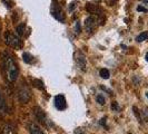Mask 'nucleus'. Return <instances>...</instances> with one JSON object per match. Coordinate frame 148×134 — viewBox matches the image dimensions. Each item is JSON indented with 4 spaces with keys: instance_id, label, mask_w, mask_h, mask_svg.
<instances>
[{
    "instance_id": "nucleus-1",
    "label": "nucleus",
    "mask_w": 148,
    "mask_h": 134,
    "mask_svg": "<svg viewBox=\"0 0 148 134\" xmlns=\"http://www.w3.org/2000/svg\"><path fill=\"white\" fill-rule=\"evenodd\" d=\"M2 64H3V69H5L7 79L11 83L16 82L19 75V67L15 59L12 58V56L8 52H5L2 54Z\"/></svg>"
},
{
    "instance_id": "nucleus-2",
    "label": "nucleus",
    "mask_w": 148,
    "mask_h": 134,
    "mask_svg": "<svg viewBox=\"0 0 148 134\" xmlns=\"http://www.w3.org/2000/svg\"><path fill=\"white\" fill-rule=\"evenodd\" d=\"M5 40H6V44L15 49H20L22 48V40L18 36H16L14 34H11L10 31H7L5 34Z\"/></svg>"
},
{
    "instance_id": "nucleus-3",
    "label": "nucleus",
    "mask_w": 148,
    "mask_h": 134,
    "mask_svg": "<svg viewBox=\"0 0 148 134\" xmlns=\"http://www.w3.org/2000/svg\"><path fill=\"white\" fill-rule=\"evenodd\" d=\"M51 15L60 22H65L66 16L64 14V10L60 7L59 2L57 0H52L51 2Z\"/></svg>"
},
{
    "instance_id": "nucleus-4",
    "label": "nucleus",
    "mask_w": 148,
    "mask_h": 134,
    "mask_svg": "<svg viewBox=\"0 0 148 134\" xmlns=\"http://www.w3.org/2000/svg\"><path fill=\"white\" fill-rule=\"evenodd\" d=\"M31 98V90H30L27 86H23L19 89L18 92V99L21 102V103H28Z\"/></svg>"
},
{
    "instance_id": "nucleus-5",
    "label": "nucleus",
    "mask_w": 148,
    "mask_h": 134,
    "mask_svg": "<svg viewBox=\"0 0 148 134\" xmlns=\"http://www.w3.org/2000/svg\"><path fill=\"white\" fill-rule=\"evenodd\" d=\"M55 106L57 110L62 111V110H66L67 108V102L66 98L64 95H57L55 97Z\"/></svg>"
},
{
    "instance_id": "nucleus-6",
    "label": "nucleus",
    "mask_w": 148,
    "mask_h": 134,
    "mask_svg": "<svg viewBox=\"0 0 148 134\" xmlns=\"http://www.w3.org/2000/svg\"><path fill=\"white\" fill-rule=\"evenodd\" d=\"M96 25H97V19L95 17L90 16L86 19L85 21V28L87 30V32H92L95 28H96Z\"/></svg>"
},
{
    "instance_id": "nucleus-7",
    "label": "nucleus",
    "mask_w": 148,
    "mask_h": 134,
    "mask_svg": "<svg viewBox=\"0 0 148 134\" xmlns=\"http://www.w3.org/2000/svg\"><path fill=\"white\" fill-rule=\"evenodd\" d=\"M76 60L78 66L82 68V70H86V56L84 55V52H76Z\"/></svg>"
},
{
    "instance_id": "nucleus-8",
    "label": "nucleus",
    "mask_w": 148,
    "mask_h": 134,
    "mask_svg": "<svg viewBox=\"0 0 148 134\" xmlns=\"http://www.w3.org/2000/svg\"><path fill=\"white\" fill-rule=\"evenodd\" d=\"M86 9H87V11L90 12V14H96V15L103 14L101 9L98 8V6H97V5H94V3H87V5H86Z\"/></svg>"
},
{
    "instance_id": "nucleus-9",
    "label": "nucleus",
    "mask_w": 148,
    "mask_h": 134,
    "mask_svg": "<svg viewBox=\"0 0 148 134\" xmlns=\"http://www.w3.org/2000/svg\"><path fill=\"white\" fill-rule=\"evenodd\" d=\"M1 134H16V128L15 126H12L11 124H5L1 127Z\"/></svg>"
},
{
    "instance_id": "nucleus-10",
    "label": "nucleus",
    "mask_w": 148,
    "mask_h": 134,
    "mask_svg": "<svg viewBox=\"0 0 148 134\" xmlns=\"http://www.w3.org/2000/svg\"><path fill=\"white\" fill-rule=\"evenodd\" d=\"M34 115L39 122H45V113L40 107H35L34 108Z\"/></svg>"
},
{
    "instance_id": "nucleus-11",
    "label": "nucleus",
    "mask_w": 148,
    "mask_h": 134,
    "mask_svg": "<svg viewBox=\"0 0 148 134\" xmlns=\"http://www.w3.org/2000/svg\"><path fill=\"white\" fill-rule=\"evenodd\" d=\"M6 112H7V104H6V101L2 96V94L0 93V113L5 114Z\"/></svg>"
},
{
    "instance_id": "nucleus-12",
    "label": "nucleus",
    "mask_w": 148,
    "mask_h": 134,
    "mask_svg": "<svg viewBox=\"0 0 148 134\" xmlns=\"http://www.w3.org/2000/svg\"><path fill=\"white\" fill-rule=\"evenodd\" d=\"M30 134H45V133L41 131V128L38 126L37 124L32 123L30 125Z\"/></svg>"
},
{
    "instance_id": "nucleus-13",
    "label": "nucleus",
    "mask_w": 148,
    "mask_h": 134,
    "mask_svg": "<svg viewBox=\"0 0 148 134\" xmlns=\"http://www.w3.org/2000/svg\"><path fill=\"white\" fill-rule=\"evenodd\" d=\"M136 40H137L138 43H143V41H145V40H148V31H144V32H141L140 35H138V36L136 37Z\"/></svg>"
},
{
    "instance_id": "nucleus-14",
    "label": "nucleus",
    "mask_w": 148,
    "mask_h": 134,
    "mask_svg": "<svg viewBox=\"0 0 148 134\" xmlns=\"http://www.w3.org/2000/svg\"><path fill=\"white\" fill-rule=\"evenodd\" d=\"M25 29H26V25H25V23H20V25H18V26H17V28H16V31H17L18 36H23V34H25Z\"/></svg>"
},
{
    "instance_id": "nucleus-15",
    "label": "nucleus",
    "mask_w": 148,
    "mask_h": 134,
    "mask_svg": "<svg viewBox=\"0 0 148 134\" xmlns=\"http://www.w3.org/2000/svg\"><path fill=\"white\" fill-rule=\"evenodd\" d=\"M22 58H23V61L27 63V64H31V63H32V59H34V57L30 55L29 52H23Z\"/></svg>"
},
{
    "instance_id": "nucleus-16",
    "label": "nucleus",
    "mask_w": 148,
    "mask_h": 134,
    "mask_svg": "<svg viewBox=\"0 0 148 134\" xmlns=\"http://www.w3.org/2000/svg\"><path fill=\"white\" fill-rule=\"evenodd\" d=\"M99 75H100L103 78H105V79H108V78H109V76H110V74H109V70H108V69H106V68L100 69Z\"/></svg>"
},
{
    "instance_id": "nucleus-17",
    "label": "nucleus",
    "mask_w": 148,
    "mask_h": 134,
    "mask_svg": "<svg viewBox=\"0 0 148 134\" xmlns=\"http://www.w3.org/2000/svg\"><path fill=\"white\" fill-rule=\"evenodd\" d=\"M34 85L37 87V88L39 89H44V84H42V82L41 81H39V79H34Z\"/></svg>"
},
{
    "instance_id": "nucleus-18",
    "label": "nucleus",
    "mask_w": 148,
    "mask_h": 134,
    "mask_svg": "<svg viewBox=\"0 0 148 134\" xmlns=\"http://www.w3.org/2000/svg\"><path fill=\"white\" fill-rule=\"evenodd\" d=\"M96 101H97V103H99L100 105L105 104V98L103 95H98V96L96 97Z\"/></svg>"
},
{
    "instance_id": "nucleus-19",
    "label": "nucleus",
    "mask_w": 148,
    "mask_h": 134,
    "mask_svg": "<svg viewBox=\"0 0 148 134\" xmlns=\"http://www.w3.org/2000/svg\"><path fill=\"white\" fill-rule=\"evenodd\" d=\"M3 3H5L8 8H11L14 6V0H3Z\"/></svg>"
},
{
    "instance_id": "nucleus-20",
    "label": "nucleus",
    "mask_w": 148,
    "mask_h": 134,
    "mask_svg": "<svg viewBox=\"0 0 148 134\" xmlns=\"http://www.w3.org/2000/svg\"><path fill=\"white\" fill-rule=\"evenodd\" d=\"M76 32H77V34L80 32V23H79V21L76 22Z\"/></svg>"
},
{
    "instance_id": "nucleus-21",
    "label": "nucleus",
    "mask_w": 148,
    "mask_h": 134,
    "mask_svg": "<svg viewBox=\"0 0 148 134\" xmlns=\"http://www.w3.org/2000/svg\"><path fill=\"white\" fill-rule=\"evenodd\" d=\"M75 134H86V133L82 131V128H77V130H76V132H75Z\"/></svg>"
},
{
    "instance_id": "nucleus-22",
    "label": "nucleus",
    "mask_w": 148,
    "mask_h": 134,
    "mask_svg": "<svg viewBox=\"0 0 148 134\" xmlns=\"http://www.w3.org/2000/svg\"><path fill=\"white\" fill-rule=\"evenodd\" d=\"M137 10H138V11H145V12H147V9L144 7H140V6L137 8Z\"/></svg>"
},
{
    "instance_id": "nucleus-23",
    "label": "nucleus",
    "mask_w": 148,
    "mask_h": 134,
    "mask_svg": "<svg viewBox=\"0 0 148 134\" xmlns=\"http://www.w3.org/2000/svg\"><path fill=\"white\" fill-rule=\"evenodd\" d=\"M111 108H112V110H115V108H118V105H117V103H116V102H112Z\"/></svg>"
},
{
    "instance_id": "nucleus-24",
    "label": "nucleus",
    "mask_w": 148,
    "mask_h": 134,
    "mask_svg": "<svg viewBox=\"0 0 148 134\" xmlns=\"http://www.w3.org/2000/svg\"><path fill=\"white\" fill-rule=\"evenodd\" d=\"M76 3H77V2H76V1H74V2L71 3V6L69 7V10H74V8L76 7Z\"/></svg>"
},
{
    "instance_id": "nucleus-25",
    "label": "nucleus",
    "mask_w": 148,
    "mask_h": 134,
    "mask_svg": "<svg viewBox=\"0 0 148 134\" xmlns=\"http://www.w3.org/2000/svg\"><path fill=\"white\" fill-rule=\"evenodd\" d=\"M145 58H146V60H147V61H148V52H147V54H146V56H145Z\"/></svg>"
},
{
    "instance_id": "nucleus-26",
    "label": "nucleus",
    "mask_w": 148,
    "mask_h": 134,
    "mask_svg": "<svg viewBox=\"0 0 148 134\" xmlns=\"http://www.w3.org/2000/svg\"><path fill=\"white\" fill-rule=\"evenodd\" d=\"M146 96H147V98H148V93H146Z\"/></svg>"
},
{
    "instance_id": "nucleus-27",
    "label": "nucleus",
    "mask_w": 148,
    "mask_h": 134,
    "mask_svg": "<svg viewBox=\"0 0 148 134\" xmlns=\"http://www.w3.org/2000/svg\"><path fill=\"white\" fill-rule=\"evenodd\" d=\"M0 30H1V26H0Z\"/></svg>"
},
{
    "instance_id": "nucleus-28",
    "label": "nucleus",
    "mask_w": 148,
    "mask_h": 134,
    "mask_svg": "<svg viewBox=\"0 0 148 134\" xmlns=\"http://www.w3.org/2000/svg\"><path fill=\"white\" fill-rule=\"evenodd\" d=\"M97 1H99V0H97Z\"/></svg>"
}]
</instances>
